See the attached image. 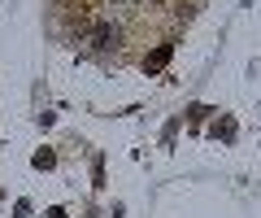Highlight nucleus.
<instances>
[{"mask_svg": "<svg viewBox=\"0 0 261 218\" xmlns=\"http://www.w3.org/2000/svg\"><path fill=\"white\" fill-rule=\"evenodd\" d=\"M166 61H170V39H161V44L152 48L148 57H144V70H161V66H166Z\"/></svg>", "mask_w": 261, "mask_h": 218, "instance_id": "1", "label": "nucleus"}]
</instances>
